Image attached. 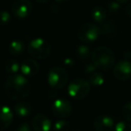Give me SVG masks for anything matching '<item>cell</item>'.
<instances>
[{
	"label": "cell",
	"instance_id": "15",
	"mask_svg": "<svg viewBox=\"0 0 131 131\" xmlns=\"http://www.w3.org/2000/svg\"><path fill=\"white\" fill-rule=\"evenodd\" d=\"M92 18L98 24H102L107 18V12L103 6H97L92 11Z\"/></svg>",
	"mask_w": 131,
	"mask_h": 131
},
{
	"label": "cell",
	"instance_id": "7",
	"mask_svg": "<svg viewBox=\"0 0 131 131\" xmlns=\"http://www.w3.org/2000/svg\"><path fill=\"white\" fill-rule=\"evenodd\" d=\"M51 111L54 116L59 118H68L72 112V105L65 99H57L51 106Z\"/></svg>",
	"mask_w": 131,
	"mask_h": 131
},
{
	"label": "cell",
	"instance_id": "14",
	"mask_svg": "<svg viewBox=\"0 0 131 131\" xmlns=\"http://www.w3.org/2000/svg\"><path fill=\"white\" fill-rule=\"evenodd\" d=\"M14 111L18 117L21 118H25L29 116L31 112V106L29 102H20L16 103L14 107Z\"/></svg>",
	"mask_w": 131,
	"mask_h": 131
},
{
	"label": "cell",
	"instance_id": "2",
	"mask_svg": "<svg viewBox=\"0 0 131 131\" xmlns=\"http://www.w3.org/2000/svg\"><path fill=\"white\" fill-rule=\"evenodd\" d=\"M93 63L97 69L108 70L115 64V54L111 49L105 46H100L93 50L92 54Z\"/></svg>",
	"mask_w": 131,
	"mask_h": 131
},
{
	"label": "cell",
	"instance_id": "28",
	"mask_svg": "<svg viewBox=\"0 0 131 131\" xmlns=\"http://www.w3.org/2000/svg\"><path fill=\"white\" fill-rule=\"evenodd\" d=\"M126 14H127L128 16L131 17V3H129L127 6V7H126Z\"/></svg>",
	"mask_w": 131,
	"mask_h": 131
},
{
	"label": "cell",
	"instance_id": "32",
	"mask_svg": "<svg viewBox=\"0 0 131 131\" xmlns=\"http://www.w3.org/2000/svg\"><path fill=\"white\" fill-rule=\"evenodd\" d=\"M57 1H58V2H63V1H67V0H57Z\"/></svg>",
	"mask_w": 131,
	"mask_h": 131
},
{
	"label": "cell",
	"instance_id": "25",
	"mask_svg": "<svg viewBox=\"0 0 131 131\" xmlns=\"http://www.w3.org/2000/svg\"><path fill=\"white\" fill-rule=\"evenodd\" d=\"M97 71V68L95 67V65L93 63H90L84 67V72L88 75H91V74L94 73Z\"/></svg>",
	"mask_w": 131,
	"mask_h": 131
},
{
	"label": "cell",
	"instance_id": "6",
	"mask_svg": "<svg viewBox=\"0 0 131 131\" xmlns=\"http://www.w3.org/2000/svg\"><path fill=\"white\" fill-rule=\"evenodd\" d=\"M100 27L93 23H86L83 24L78 30L77 37L83 42L85 43H91L98 40L101 35Z\"/></svg>",
	"mask_w": 131,
	"mask_h": 131
},
{
	"label": "cell",
	"instance_id": "16",
	"mask_svg": "<svg viewBox=\"0 0 131 131\" xmlns=\"http://www.w3.org/2000/svg\"><path fill=\"white\" fill-rule=\"evenodd\" d=\"M24 44L22 40H15L8 45V52L13 56H18L24 51Z\"/></svg>",
	"mask_w": 131,
	"mask_h": 131
},
{
	"label": "cell",
	"instance_id": "1",
	"mask_svg": "<svg viewBox=\"0 0 131 131\" xmlns=\"http://www.w3.org/2000/svg\"><path fill=\"white\" fill-rule=\"evenodd\" d=\"M31 86L27 77L23 75H10L5 82V92L11 100L21 101L30 94Z\"/></svg>",
	"mask_w": 131,
	"mask_h": 131
},
{
	"label": "cell",
	"instance_id": "8",
	"mask_svg": "<svg viewBox=\"0 0 131 131\" xmlns=\"http://www.w3.org/2000/svg\"><path fill=\"white\" fill-rule=\"evenodd\" d=\"M12 12L17 18L24 19L32 12V5L29 0H15L12 6Z\"/></svg>",
	"mask_w": 131,
	"mask_h": 131
},
{
	"label": "cell",
	"instance_id": "10",
	"mask_svg": "<svg viewBox=\"0 0 131 131\" xmlns=\"http://www.w3.org/2000/svg\"><path fill=\"white\" fill-rule=\"evenodd\" d=\"M20 71L25 77H32L40 72V65L33 58H26L21 64Z\"/></svg>",
	"mask_w": 131,
	"mask_h": 131
},
{
	"label": "cell",
	"instance_id": "12",
	"mask_svg": "<svg viewBox=\"0 0 131 131\" xmlns=\"http://www.w3.org/2000/svg\"><path fill=\"white\" fill-rule=\"evenodd\" d=\"M93 127L96 131H111L114 127V121L110 116L101 115L94 119Z\"/></svg>",
	"mask_w": 131,
	"mask_h": 131
},
{
	"label": "cell",
	"instance_id": "24",
	"mask_svg": "<svg viewBox=\"0 0 131 131\" xmlns=\"http://www.w3.org/2000/svg\"><path fill=\"white\" fill-rule=\"evenodd\" d=\"M120 8V4L117 1H112L110 2L108 5V9L111 13H116L117 11H118Z\"/></svg>",
	"mask_w": 131,
	"mask_h": 131
},
{
	"label": "cell",
	"instance_id": "5",
	"mask_svg": "<svg viewBox=\"0 0 131 131\" xmlns=\"http://www.w3.org/2000/svg\"><path fill=\"white\" fill-rule=\"evenodd\" d=\"M68 82V74L59 67L52 68L48 74V83L54 89H61Z\"/></svg>",
	"mask_w": 131,
	"mask_h": 131
},
{
	"label": "cell",
	"instance_id": "26",
	"mask_svg": "<svg viewBox=\"0 0 131 131\" xmlns=\"http://www.w3.org/2000/svg\"><path fill=\"white\" fill-rule=\"evenodd\" d=\"M15 131H31V127H30L29 124L27 123H23L20 125Z\"/></svg>",
	"mask_w": 131,
	"mask_h": 131
},
{
	"label": "cell",
	"instance_id": "18",
	"mask_svg": "<svg viewBox=\"0 0 131 131\" xmlns=\"http://www.w3.org/2000/svg\"><path fill=\"white\" fill-rule=\"evenodd\" d=\"M89 84L95 87L102 86L104 84V77L99 72H94V73L89 75Z\"/></svg>",
	"mask_w": 131,
	"mask_h": 131
},
{
	"label": "cell",
	"instance_id": "17",
	"mask_svg": "<svg viewBox=\"0 0 131 131\" xmlns=\"http://www.w3.org/2000/svg\"><path fill=\"white\" fill-rule=\"evenodd\" d=\"M20 68H21V65L18 63V61H16L14 58L8 59L6 62V65H5L6 72L11 75H17V73L20 71Z\"/></svg>",
	"mask_w": 131,
	"mask_h": 131
},
{
	"label": "cell",
	"instance_id": "20",
	"mask_svg": "<svg viewBox=\"0 0 131 131\" xmlns=\"http://www.w3.org/2000/svg\"><path fill=\"white\" fill-rule=\"evenodd\" d=\"M70 124L65 119H59L55 123L54 131H69Z\"/></svg>",
	"mask_w": 131,
	"mask_h": 131
},
{
	"label": "cell",
	"instance_id": "23",
	"mask_svg": "<svg viewBox=\"0 0 131 131\" xmlns=\"http://www.w3.org/2000/svg\"><path fill=\"white\" fill-rule=\"evenodd\" d=\"M122 114L126 120L131 121V102L125 104L122 108Z\"/></svg>",
	"mask_w": 131,
	"mask_h": 131
},
{
	"label": "cell",
	"instance_id": "30",
	"mask_svg": "<svg viewBox=\"0 0 131 131\" xmlns=\"http://www.w3.org/2000/svg\"><path fill=\"white\" fill-rule=\"evenodd\" d=\"M35 1L39 4H46V3L49 2V0H35Z\"/></svg>",
	"mask_w": 131,
	"mask_h": 131
},
{
	"label": "cell",
	"instance_id": "9",
	"mask_svg": "<svg viewBox=\"0 0 131 131\" xmlns=\"http://www.w3.org/2000/svg\"><path fill=\"white\" fill-rule=\"evenodd\" d=\"M113 75L118 80L127 81L131 78V62L121 60L114 66Z\"/></svg>",
	"mask_w": 131,
	"mask_h": 131
},
{
	"label": "cell",
	"instance_id": "11",
	"mask_svg": "<svg viewBox=\"0 0 131 131\" xmlns=\"http://www.w3.org/2000/svg\"><path fill=\"white\" fill-rule=\"evenodd\" d=\"M31 126L35 131H50L51 121L44 114H37L31 120Z\"/></svg>",
	"mask_w": 131,
	"mask_h": 131
},
{
	"label": "cell",
	"instance_id": "4",
	"mask_svg": "<svg viewBox=\"0 0 131 131\" xmlns=\"http://www.w3.org/2000/svg\"><path fill=\"white\" fill-rule=\"evenodd\" d=\"M91 90L89 82L82 78H75L71 81L68 87V92L70 97L75 100H82L88 96Z\"/></svg>",
	"mask_w": 131,
	"mask_h": 131
},
{
	"label": "cell",
	"instance_id": "3",
	"mask_svg": "<svg viewBox=\"0 0 131 131\" xmlns=\"http://www.w3.org/2000/svg\"><path fill=\"white\" fill-rule=\"evenodd\" d=\"M28 53L36 59H45L50 55V46L42 38H35L28 44Z\"/></svg>",
	"mask_w": 131,
	"mask_h": 131
},
{
	"label": "cell",
	"instance_id": "21",
	"mask_svg": "<svg viewBox=\"0 0 131 131\" xmlns=\"http://www.w3.org/2000/svg\"><path fill=\"white\" fill-rule=\"evenodd\" d=\"M11 21V15L7 11H0V25H6Z\"/></svg>",
	"mask_w": 131,
	"mask_h": 131
},
{
	"label": "cell",
	"instance_id": "22",
	"mask_svg": "<svg viewBox=\"0 0 131 131\" xmlns=\"http://www.w3.org/2000/svg\"><path fill=\"white\" fill-rule=\"evenodd\" d=\"M115 131H131V124L125 121H120L115 126Z\"/></svg>",
	"mask_w": 131,
	"mask_h": 131
},
{
	"label": "cell",
	"instance_id": "27",
	"mask_svg": "<svg viewBox=\"0 0 131 131\" xmlns=\"http://www.w3.org/2000/svg\"><path fill=\"white\" fill-rule=\"evenodd\" d=\"M124 57H125V58H126L125 60H127V61L131 62V51H129V50L126 51V52L124 53Z\"/></svg>",
	"mask_w": 131,
	"mask_h": 131
},
{
	"label": "cell",
	"instance_id": "13",
	"mask_svg": "<svg viewBox=\"0 0 131 131\" xmlns=\"http://www.w3.org/2000/svg\"><path fill=\"white\" fill-rule=\"evenodd\" d=\"M14 119V112L8 106H0V130L10 127Z\"/></svg>",
	"mask_w": 131,
	"mask_h": 131
},
{
	"label": "cell",
	"instance_id": "29",
	"mask_svg": "<svg viewBox=\"0 0 131 131\" xmlns=\"http://www.w3.org/2000/svg\"><path fill=\"white\" fill-rule=\"evenodd\" d=\"M64 63H65L67 66H72L74 64V61L71 59V58H66V59L64 60Z\"/></svg>",
	"mask_w": 131,
	"mask_h": 131
},
{
	"label": "cell",
	"instance_id": "19",
	"mask_svg": "<svg viewBox=\"0 0 131 131\" xmlns=\"http://www.w3.org/2000/svg\"><path fill=\"white\" fill-rule=\"evenodd\" d=\"M77 55L81 60H86L91 56V49L85 45H80L77 49Z\"/></svg>",
	"mask_w": 131,
	"mask_h": 131
},
{
	"label": "cell",
	"instance_id": "31",
	"mask_svg": "<svg viewBox=\"0 0 131 131\" xmlns=\"http://www.w3.org/2000/svg\"><path fill=\"white\" fill-rule=\"evenodd\" d=\"M117 2H118L119 4H125V3H127L129 0H116Z\"/></svg>",
	"mask_w": 131,
	"mask_h": 131
}]
</instances>
